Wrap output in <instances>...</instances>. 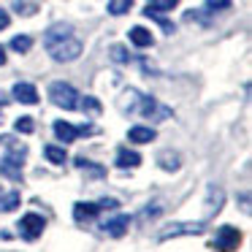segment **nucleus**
Listing matches in <instances>:
<instances>
[{
	"label": "nucleus",
	"instance_id": "19",
	"mask_svg": "<svg viewBox=\"0 0 252 252\" xmlns=\"http://www.w3.org/2000/svg\"><path fill=\"white\" fill-rule=\"evenodd\" d=\"M30 46H33V38H30V35H14L11 38V49L19 52V55L30 52Z\"/></svg>",
	"mask_w": 252,
	"mask_h": 252
},
{
	"label": "nucleus",
	"instance_id": "4",
	"mask_svg": "<svg viewBox=\"0 0 252 252\" xmlns=\"http://www.w3.org/2000/svg\"><path fill=\"white\" fill-rule=\"evenodd\" d=\"M17 228H19V236H22V239L33 241V239H38V236L44 233V228H46V220L41 217V214L30 212V214H25V217L17 222Z\"/></svg>",
	"mask_w": 252,
	"mask_h": 252
},
{
	"label": "nucleus",
	"instance_id": "22",
	"mask_svg": "<svg viewBox=\"0 0 252 252\" xmlns=\"http://www.w3.org/2000/svg\"><path fill=\"white\" fill-rule=\"evenodd\" d=\"M109 57H111V60H114V63H120V65H122V63H127V60H130V52H127L125 46L114 44V46H111V49H109Z\"/></svg>",
	"mask_w": 252,
	"mask_h": 252
},
{
	"label": "nucleus",
	"instance_id": "8",
	"mask_svg": "<svg viewBox=\"0 0 252 252\" xmlns=\"http://www.w3.org/2000/svg\"><path fill=\"white\" fill-rule=\"evenodd\" d=\"M130 228V217L127 214H117V217H111L109 222H103V233L114 236V239H120V236H125V230Z\"/></svg>",
	"mask_w": 252,
	"mask_h": 252
},
{
	"label": "nucleus",
	"instance_id": "10",
	"mask_svg": "<svg viewBox=\"0 0 252 252\" xmlns=\"http://www.w3.org/2000/svg\"><path fill=\"white\" fill-rule=\"evenodd\" d=\"M114 165H117V168H136V165H141V155L133 152V149H127V147H120V149H117Z\"/></svg>",
	"mask_w": 252,
	"mask_h": 252
},
{
	"label": "nucleus",
	"instance_id": "33",
	"mask_svg": "<svg viewBox=\"0 0 252 252\" xmlns=\"http://www.w3.org/2000/svg\"><path fill=\"white\" fill-rule=\"evenodd\" d=\"M0 65H6V49L0 46Z\"/></svg>",
	"mask_w": 252,
	"mask_h": 252
},
{
	"label": "nucleus",
	"instance_id": "17",
	"mask_svg": "<svg viewBox=\"0 0 252 252\" xmlns=\"http://www.w3.org/2000/svg\"><path fill=\"white\" fill-rule=\"evenodd\" d=\"M222 206V190L220 187H209V203H206V214H214L220 212Z\"/></svg>",
	"mask_w": 252,
	"mask_h": 252
},
{
	"label": "nucleus",
	"instance_id": "3",
	"mask_svg": "<svg viewBox=\"0 0 252 252\" xmlns=\"http://www.w3.org/2000/svg\"><path fill=\"white\" fill-rule=\"evenodd\" d=\"M49 100L60 109L71 111V109H79V93L65 82H52L49 84Z\"/></svg>",
	"mask_w": 252,
	"mask_h": 252
},
{
	"label": "nucleus",
	"instance_id": "29",
	"mask_svg": "<svg viewBox=\"0 0 252 252\" xmlns=\"http://www.w3.org/2000/svg\"><path fill=\"white\" fill-rule=\"evenodd\" d=\"M8 25H11V17H8V11H3V8H0V30H6Z\"/></svg>",
	"mask_w": 252,
	"mask_h": 252
},
{
	"label": "nucleus",
	"instance_id": "11",
	"mask_svg": "<svg viewBox=\"0 0 252 252\" xmlns=\"http://www.w3.org/2000/svg\"><path fill=\"white\" fill-rule=\"evenodd\" d=\"M100 214V206L98 203H84V201H79L76 206H73V220L76 222H90V220H95Z\"/></svg>",
	"mask_w": 252,
	"mask_h": 252
},
{
	"label": "nucleus",
	"instance_id": "31",
	"mask_svg": "<svg viewBox=\"0 0 252 252\" xmlns=\"http://www.w3.org/2000/svg\"><path fill=\"white\" fill-rule=\"evenodd\" d=\"M76 130H79V136H93V133H95V127H93V125H79Z\"/></svg>",
	"mask_w": 252,
	"mask_h": 252
},
{
	"label": "nucleus",
	"instance_id": "9",
	"mask_svg": "<svg viewBox=\"0 0 252 252\" xmlns=\"http://www.w3.org/2000/svg\"><path fill=\"white\" fill-rule=\"evenodd\" d=\"M127 138H130V144H149L158 138V130L155 127H147V125H133L130 130H127Z\"/></svg>",
	"mask_w": 252,
	"mask_h": 252
},
{
	"label": "nucleus",
	"instance_id": "26",
	"mask_svg": "<svg viewBox=\"0 0 252 252\" xmlns=\"http://www.w3.org/2000/svg\"><path fill=\"white\" fill-rule=\"evenodd\" d=\"M79 100H82L79 106H82L84 111H90V114H98V111H100V103H98V98H93V95H87V98H79Z\"/></svg>",
	"mask_w": 252,
	"mask_h": 252
},
{
	"label": "nucleus",
	"instance_id": "23",
	"mask_svg": "<svg viewBox=\"0 0 252 252\" xmlns=\"http://www.w3.org/2000/svg\"><path fill=\"white\" fill-rule=\"evenodd\" d=\"M144 17H149V19H158V22H160V28H163L165 33H174V25H171L168 19H163V17H160V11H152V8H144Z\"/></svg>",
	"mask_w": 252,
	"mask_h": 252
},
{
	"label": "nucleus",
	"instance_id": "13",
	"mask_svg": "<svg viewBox=\"0 0 252 252\" xmlns=\"http://www.w3.org/2000/svg\"><path fill=\"white\" fill-rule=\"evenodd\" d=\"M130 44L133 46H138V49H147V46H152L155 44V38H152V33H149L147 28H141V25H136V28H130Z\"/></svg>",
	"mask_w": 252,
	"mask_h": 252
},
{
	"label": "nucleus",
	"instance_id": "1",
	"mask_svg": "<svg viewBox=\"0 0 252 252\" xmlns=\"http://www.w3.org/2000/svg\"><path fill=\"white\" fill-rule=\"evenodd\" d=\"M25 155H28V147H25V144H14V138L8 136V141H6V158L0 160V174L6 176V179L19 182V179H22Z\"/></svg>",
	"mask_w": 252,
	"mask_h": 252
},
{
	"label": "nucleus",
	"instance_id": "21",
	"mask_svg": "<svg viewBox=\"0 0 252 252\" xmlns=\"http://www.w3.org/2000/svg\"><path fill=\"white\" fill-rule=\"evenodd\" d=\"M14 11H17L19 17H33V14H38V6H35V3H28V0H17V3H14Z\"/></svg>",
	"mask_w": 252,
	"mask_h": 252
},
{
	"label": "nucleus",
	"instance_id": "2",
	"mask_svg": "<svg viewBox=\"0 0 252 252\" xmlns=\"http://www.w3.org/2000/svg\"><path fill=\"white\" fill-rule=\"evenodd\" d=\"M46 52H49L52 60L57 63H71L76 57H82V41L68 35V38H60V41H52V44H44Z\"/></svg>",
	"mask_w": 252,
	"mask_h": 252
},
{
	"label": "nucleus",
	"instance_id": "12",
	"mask_svg": "<svg viewBox=\"0 0 252 252\" xmlns=\"http://www.w3.org/2000/svg\"><path fill=\"white\" fill-rule=\"evenodd\" d=\"M55 136H57V141H63V144H73L79 138V130H76V125H71V122L57 120L55 122Z\"/></svg>",
	"mask_w": 252,
	"mask_h": 252
},
{
	"label": "nucleus",
	"instance_id": "7",
	"mask_svg": "<svg viewBox=\"0 0 252 252\" xmlns=\"http://www.w3.org/2000/svg\"><path fill=\"white\" fill-rule=\"evenodd\" d=\"M203 230V222H174L168 225V228H163V233H160V239H171V236H185V233H201Z\"/></svg>",
	"mask_w": 252,
	"mask_h": 252
},
{
	"label": "nucleus",
	"instance_id": "30",
	"mask_svg": "<svg viewBox=\"0 0 252 252\" xmlns=\"http://www.w3.org/2000/svg\"><path fill=\"white\" fill-rule=\"evenodd\" d=\"M98 206H100V209H117L120 203H117L114 198H103V201H98Z\"/></svg>",
	"mask_w": 252,
	"mask_h": 252
},
{
	"label": "nucleus",
	"instance_id": "20",
	"mask_svg": "<svg viewBox=\"0 0 252 252\" xmlns=\"http://www.w3.org/2000/svg\"><path fill=\"white\" fill-rule=\"evenodd\" d=\"M133 8V0H109V14L120 17V14H127Z\"/></svg>",
	"mask_w": 252,
	"mask_h": 252
},
{
	"label": "nucleus",
	"instance_id": "27",
	"mask_svg": "<svg viewBox=\"0 0 252 252\" xmlns=\"http://www.w3.org/2000/svg\"><path fill=\"white\" fill-rule=\"evenodd\" d=\"M76 165H79V168H82V171H90V174H93V176H103V174H106L103 168H98V165H95V163H90V160H84V158H79V160H76Z\"/></svg>",
	"mask_w": 252,
	"mask_h": 252
},
{
	"label": "nucleus",
	"instance_id": "28",
	"mask_svg": "<svg viewBox=\"0 0 252 252\" xmlns=\"http://www.w3.org/2000/svg\"><path fill=\"white\" fill-rule=\"evenodd\" d=\"M233 0H206V8L209 11H228Z\"/></svg>",
	"mask_w": 252,
	"mask_h": 252
},
{
	"label": "nucleus",
	"instance_id": "16",
	"mask_svg": "<svg viewBox=\"0 0 252 252\" xmlns=\"http://www.w3.org/2000/svg\"><path fill=\"white\" fill-rule=\"evenodd\" d=\"M158 165L163 171H179V158L174 152H160L158 155Z\"/></svg>",
	"mask_w": 252,
	"mask_h": 252
},
{
	"label": "nucleus",
	"instance_id": "32",
	"mask_svg": "<svg viewBox=\"0 0 252 252\" xmlns=\"http://www.w3.org/2000/svg\"><path fill=\"white\" fill-rule=\"evenodd\" d=\"M8 103H11V100H8V95L0 90V106H8Z\"/></svg>",
	"mask_w": 252,
	"mask_h": 252
},
{
	"label": "nucleus",
	"instance_id": "25",
	"mask_svg": "<svg viewBox=\"0 0 252 252\" xmlns=\"http://www.w3.org/2000/svg\"><path fill=\"white\" fill-rule=\"evenodd\" d=\"M176 6H179V0H152V6H147V8H152V11H171Z\"/></svg>",
	"mask_w": 252,
	"mask_h": 252
},
{
	"label": "nucleus",
	"instance_id": "24",
	"mask_svg": "<svg viewBox=\"0 0 252 252\" xmlns=\"http://www.w3.org/2000/svg\"><path fill=\"white\" fill-rule=\"evenodd\" d=\"M14 127H17V133H25V136H28V133L35 130V122L30 120V117H19V120L14 122Z\"/></svg>",
	"mask_w": 252,
	"mask_h": 252
},
{
	"label": "nucleus",
	"instance_id": "5",
	"mask_svg": "<svg viewBox=\"0 0 252 252\" xmlns=\"http://www.w3.org/2000/svg\"><path fill=\"white\" fill-rule=\"evenodd\" d=\"M239 244H241V230L239 228H233V225H222V228H217L214 247H217L220 252H233Z\"/></svg>",
	"mask_w": 252,
	"mask_h": 252
},
{
	"label": "nucleus",
	"instance_id": "18",
	"mask_svg": "<svg viewBox=\"0 0 252 252\" xmlns=\"http://www.w3.org/2000/svg\"><path fill=\"white\" fill-rule=\"evenodd\" d=\"M19 206V192L11 190L8 195H0V212H14Z\"/></svg>",
	"mask_w": 252,
	"mask_h": 252
},
{
	"label": "nucleus",
	"instance_id": "15",
	"mask_svg": "<svg viewBox=\"0 0 252 252\" xmlns=\"http://www.w3.org/2000/svg\"><path fill=\"white\" fill-rule=\"evenodd\" d=\"M44 158L49 160L52 165H63L68 160V152H65V147H57V144H46L44 147Z\"/></svg>",
	"mask_w": 252,
	"mask_h": 252
},
{
	"label": "nucleus",
	"instance_id": "6",
	"mask_svg": "<svg viewBox=\"0 0 252 252\" xmlns=\"http://www.w3.org/2000/svg\"><path fill=\"white\" fill-rule=\"evenodd\" d=\"M11 95H14V100H19V103H25V106L38 103V90H35L30 82H17L14 90H11Z\"/></svg>",
	"mask_w": 252,
	"mask_h": 252
},
{
	"label": "nucleus",
	"instance_id": "14",
	"mask_svg": "<svg viewBox=\"0 0 252 252\" xmlns=\"http://www.w3.org/2000/svg\"><path fill=\"white\" fill-rule=\"evenodd\" d=\"M68 35H73V28L71 25H52L49 30L44 33V44H52V41H60V38H68Z\"/></svg>",
	"mask_w": 252,
	"mask_h": 252
}]
</instances>
